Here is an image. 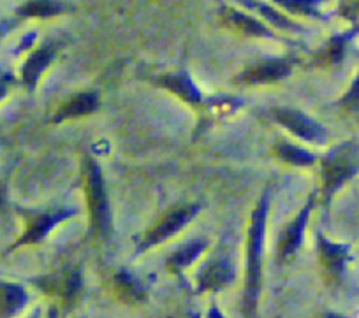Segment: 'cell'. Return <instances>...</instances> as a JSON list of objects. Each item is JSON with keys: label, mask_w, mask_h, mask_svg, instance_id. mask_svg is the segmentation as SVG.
Instances as JSON below:
<instances>
[{"label": "cell", "mask_w": 359, "mask_h": 318, "mask_svg": "<svg viewBox=\"0 0 359 318\" xmlns=\"http://www.w3.org/2000/svg\"><path fill=\"white\" fill-rule=\"evenodd\" d=\"M319 318H345L341 317V314H337V313H331V311H327V313H323Z\"/></svg>", "instance_id": "obj_31"}, {"label": "cell", "mask_w": 359, "mask_h": 318, "mask_svg": "<svg viewBox=\"0 0 359 318\" xmlns=\"http://www.w3.org/2000/svg\"><path fill=\"white\" fill-rule=\"evenodd\" d=\"M206 318H227V317L215 306V304H212V306L208 307V311H206Z\"/></svg>", "instance_id": "obj_27"}, {"label": "cell", "mask_w": 359, "mask_h": 318, "mask_svg": "<svg viewBox=\"0 0 359 318\" xmlns=\"http://www.w3.org/2000/svg\"><path fill=\"white\" fill-rule=\"evenodd\" d=\"M29 318H41V311H39V310H36V311H34L32 314H30Z\"/></svg>", "instance_id": "obj_33"}, {"label": "cell", "mask_w": 359, "mask_h": 318, "mask_svg": "<svg viewBox=\"0 0 359 318\" xmlns=\"http://www.w3.org/2000/svg\"><path fill=\"white\" fill-rule=\"evenodd\" d=\"M208 248V241L206 240H192L176 248L169 258L165 261V268L172 272V275H182L185 269L191 268L199 257L206 251Z\"/></svg>", "instance_id": "obj_19"}, {"label": "cell", "mask_w": 359, "mask_h": 318, "mask_svg": "<svg viewBox=\"0 0 359 318\" xmlns=\"http://www.w3.org/2000/svg\"><path fill=\"white\" fill-rule=\"evenodd\" d=\"M37 286L48 296H55L60 300V307L69 313L78 306L83 293V275L79 268H69L64 272L46 275L34 279Z\"/></svg>", "instance_id": "obj_6"}, {"label": "cell", "mask_w": 359, "mask_h": 318, "mask_svg": "<svg viewBox=\"0 0 359 318\" xmlns=\"http://www.w3.org/2000/svg\"><path fill=\"white\" fill-rule=\"evenodd\" d=\"M351 250V244L337 243L324 234H317V255H319V264L323 269V278L327 285H340L345 268L352 261Z\"/></svg>", "instance_id": "obj_9"}, {"label": "cell", "mask_w": 359, "mask_h": 318, "mask_svg": "<svg viewBox=\"0 0 359 318\" xmlns=\"http://www.w3.org/2000/svg\"><path fill=\"white\" fill-rule=\"evenodd\" d=\"M316 204H317V192H313L310 193L306 202L303 204L298 216H296V219L285 227L284 233L280 234V240H278V250H277V257L280 262H287L289 258L294 257L296 251L302 248L303 236H305L306 226H309L310 215H312Z\"/></svg>", "instance_id": "obj_10"}, {"label": "cell", "mask_w": 359, "mask_h": 318, "mask_svg": "<svg viewBox=\"0 0 359 318\" xmlns=\"http://www.w3.org/2000/svg\"><path fill=\"white\" fill-rule=\"evenodd\" d=\"M46 318H60V310H58V306H50Z\"/></svg>", "instance_id": "obj_28"}, {"label": "cell", "mask_w": 359, "mask_h": 318, "mask_svg": "<svg viewBox=\"0 0 359 318\" xmlns=\"http://www.w3.org/2000/svg\"><path fill=\"white\" fill-rule=\"evenodd\" d=\"M201 211V204H185V206H178L175 209L168 211L154 227L147 230L143 234L140 241H137L136 251L137 254H143V251L150 250V248L158 247L161 243L168 241L169 237H172L175 234H178L180 230L184 229L191 220H194L198 216V213Z\"/></svg>", "instance_id": "obj_5"}, {"label": "cell", "mask_w": 359, "mask_h": 318, "mask_svg": "<svg viewBox=\"0 0 359 318\" xmlns=\"http://www.w3.org/2000/svg\"><path fill=\"white\" fill-rule=\"evenodd\" d=\"M320 160V200L330 207L333 197L359 174V144L355 141L338 143Z\"/></svg>", "instance_id": "obj_2"}, {"label": "cell", "mask_w": 359, "mask_h": 318, "mask_svg": "<svg viewBox=\"0 0 359 318\" xmlns=\"http://www.w3.org/2000/svg\"><path fill=\"white\" fill-rule=\"evenodd\" d=\"M236 279V269L233 261L224 251H217L203 264L196 275V292L217 293L229 289Z\"/></svg>", "instance_id": "obj_7"}, {"label": "cell", "mask_w": 359, "mask_h": 318, "mask_svg": "<svg viewBox=\"0 0 359 318\" xmlns=\"http://www.w3.org/2000/svg\"><path fill=\"white\" fill-rule=\"evenodd\" d=\"M269 199H271V188L268 186L262 192L259 202L255 204L250 215V223H248L243 299H241L243 318H257V306L262 283V247H264L266 237Z\"/></svg>", "instance_id": "obj_1"}, {"label": "cell", "mask_w": 359, "mask_h": 318, "mask_svg": "<svg viewBox=\"0 0 359 318\" xmlns=\"http://www.w3.org/2000/svg\"><path fill=\"white\" fill-rule=\"evenodd\" d=\"M79 318H83V317H79Z\"/></svg>", "instance_id": "obj_34"}, {"label": "cell", "mask_w": 359, "mask_h": 318, "mask_svg": "<svg viewBox=\"0 0 359 318\" xmlns=\"http://www.w3.org/2000/svg\"><path fill=\"white\" fill-rule=\"evenodd\" d=\"M278 8L287 11L289 15L303 16V18H313V20H326L327 16L320 11L324 2L327 0H271Z\"/></svg>", "instance_id": "obj_23"}, {"label": "cell", "mask_w": 359, "mask_h": 318, "mask_svg": "<svg viewBox=\"0 0 359 318\" xmlns=\"http://www.w3.org/2000/svg\"><path fill=\"white\" fill-rule=\"evenodd\" d=\"M269 118L305 143H326L330 137L326 127L299 109L273 108L269 111Z\"/></svg>", "instance_id": "obj_8"}, {"label": "cell", "mask_w": 359, "mask_h": 318, "mask_svg": "<svg viewBox=\"0 0 359 318\" xmlns=\"http://www.w3.org/2000/svg\"><path fill=\"white\" fill-rule=\"evenodd\" d=\"M155 85L161 88L168 90L172 95L178 97L180 100H184L191 108H201L205 104V97H203L201 90L194 83L187 71L178 72H168V74H158L154 78Z\"/></svg>", "instance_id": "obj_13"}, {"label": "cell", "mask_w": 359, "mask_h": 318, "mask_svg": "<svg viewBox=\"0 0 359 318\" xmlns=\"http://www.w3.org/2000/svg\"><path fill=\"white\" fill-rule=\"evenodd\" d=\"M8 29H9V23L2 22V20H0V36H4V34L8 32Z\"/></svg>", "instance_id": "obj_30"}, {"label": "cell", "mask_w": 359, "mask_h": 318, "mask_svg": "<svg viewBox=\"0 0 359 318\" xmlns=\"http://www.w3.org/2000/svg\"><path fill=\"white\" fill-rule=\"evenodd\" d=\"M219 16L224 27L240 34V36L257 37V39H280V37H277V34L271 32L262 22L252 18L250 15L238 11V9L229 8V6H222Z\"/></svg>", "instance_id": "obj_14"}, {"label": "cell", "mask_w": 359, "mask_h": 318, "mask_svg": "<svg viewBox=\"0 0 359 318\" xmlns=\"http://www.w3.org/2000/svg\"><path fill=\"white\" fill-rule=\"evenodd\" d=\"M13 83H15V78H13L9 72L0 71V100L8 95V92H9V88H11Z\"/></svg>", "instance_id": "obj_26"}, {"label": "cell", "mask_w": 359, "mask_h": 318, "mask_svg": "<svg viewBox=\"0 0 359 318\" xmlns=\"http://www.w3.org/2000/svg\"><path fill=\"white\" fill-rule=\"evenodd\" d=\"M6 209V197H4V190L0 186V211Z\"/></svg>", "instance_id": "obj_29"}, {"label": "cell", "mask_w": 359, "mask_h": 318, "mask_svg": "<svg viewBox=\"0 0 359 318\" xmlns=\"http://www.w3.org/2000/svg\"><path fill=\"white\" fill-rule=\"evenodd\" d=\"M338 15L351 22L352 25H359V0H340Z\"/></svg>", "instance_id": "obj_25"}, {"label": "cell", "mask_w": 359, "mask_h": 318, "mask_svg": "<svg viewBox=\"0 0 359 318\" xmlns=\"http://www.w3.org/2000/svg\"><path fill=\"white\" fill-rule=\"evenodd\" d=\"M294 58L280 57V58H266L250 65L240 74V81L245 85H271L287 78L292 72Z\"/></svg>", "instance_id": "obj_11"}, {"label": "cell", "mask_w": 359, "mask_h": 318, "mask_svg": "<svg viewBox=\"0 0 359 318\" xmlns=\"http://www.w3.org/2000/svg\"><path fill=\"white\" fill-rule=\"evenodd\" d=\"M275 153H277V157L282 162H285L289 165H294V167H312L313 164L319 162V157L313 151L305 150L302 146H296V144L289 143L285 139H278L275 143Z\"/></svg>", "instance_id": "obj_21"}, {"label": "cell", "mask_w": 359, "mask_h": 318, "mask_svg": "<svg viewBox=\"0 0 359 318\" xmlns=\"http://www.w3.org/2000/svg\"><path fill=\"white\" fill-rule=\"evenodd\" d=\"M62 43L58 41H46V43L41 44L37 50H34L29 55L25 62L22 65V83L29 92H34L37 86V83L41 81L44 72L48 71L53 60L57 58L58 51H60Z\"/></svg>", "instance_id": "obj_12"}, {"label": "cell", "mask_w": 359, "mask_h": 318, "mask_svg": "<svg viewBox=\"0 0 359 318\" xmlns=\"http://www.w3.org/2000/svg\"><path fill=\"white\" fill-rule=\"evenodd\" d=\"M99 108V95L94 92H83L76 93L74 97H71L69 100H65L62 104L58 111L55 113L53 122H67V120H78L83 116H88Z\"/></svg>", "instance_id": "obj_16"}, {"label": "cell", "mask_w": 359, "mask_h": 318, "mask_svg": "<svg viewBox=\"0 0 359 318\" xmlns=\"http://www.w3.org/2000/svg\"><path fill=\"white\" fill-rule=\"evenodd\" d=\"M113 292H115L116 299L120 303L129 304V306H137V304H143L147 300L144 285L140 282V278H136L127 269H120L118 272H115V276H113Z\"/></svg>", "instance_id": "obj_17"}, {"label": "cell", "mask_w": 359, "mask_h": 318, "mask_svg": "<svg viewBox=\"0 0 359 318\" xmlns=\"http://www.w3.org/2000/svg\"><path fill=\"white\" fill-rule=\"evenodd\" d=\"M78 213L76 207H55V209L46 211H25L23 219H25V230L22 236L16 240V243L9 248V251L18 250L22 247H32L39 244L41 241L46 240L48 234L65 220L72 219Z\"/></svg>", "instance_id": "obj_4"}, {"label": "cell", "mask_w": 359, "mask_h": 318, "mask_svg": "<svg viewBox=\"0 0 359 318\" xmlns=\"http://www.w3.org/2000/svg\"><path fill=\"white\" fill-rule=\"evenodd\" d=\"M240 2L245 6V8L252 9V11H255L257 15H261L262 18L269 23V25H273L275 29L282 30V32H292V34L306 32V30L303 29L299 23L292 22L291 18H287L285 15H282L278 9L271 8V6L266 4V2H259V0H240Z\"/></svg>", "instance_id": "obj_20"}, {"label": "cell", "mask_w": 359, "mask_h": 318, "mask_svg": "<svg viewBox=\"0 0 359 318\" xmlns=\"http://www.w3.org/2000/svg\"><path fill=\"white\" fill-rule=\"evenodd\" d=\"M338 109L344 113L345 116H351V118H359V71L355 74V78L352 79L351 86H348L347 92L338 99L337 102Z\"/></svg>", "instance_id": "obj_24"}, {"label": "cell", "mask_w": 359, "mask_h": 318, "mask_svg": "<svg viewBox=\"0 0 359 318\" xmlns=\"http://www.w3.org/2000/svg\"><path fill=\"white\" fill-rule=\"evenodd\" d=\"M29 304V292L23 285L0 278V318H16Z\"/></svg>", "instance_id": "obj_18"}, {"label": "cell", "mask_w": 359, "mask_h": 318, "mask_svg": "<svg viewBox=\"0 0 359 318\" xmlns=\"http://www.w3.org/2000/svg\"><path fill=\"white\" fill-rule=\"evenodd\" d=\"M67 13V6L60 0H27L16 9L18 18H53Z\"/></svg>", "instance_id": "obj_22"}, {"label": "cell", "mask_w": 359, "mask_h": 318, "mask_svg": "<svg viewBox=\"0 0 359 318\" xmlns=\"http://www.w3.org/2000/svg\"><path fill=\"white\" fill-rule=\"evenodd\" d=\"M358 34H359V25H352V29L331 36L330 39L324 43V46L313 55L312 65H316V67H320V69L338 67V65L345 60L348 44L352 43V39H354Z\"/></svg>", "instance_id": "obj_15"}, {"label": "cell", "mask_w": 359, "mask_h": 318, "mask_svg": "<svg viewBox=\"0 0 359 318\" xmlns=\"http://www.w3.org/2000/svg\"><path fill=\"white\" fill-rule=\"evenodd\" d=\"M83 172H85V193L86 204H88L90 233L95 237H108L109 233H111V209H109L102 171L94 158L85 157Z\"/></svg>", "instance_id": "obj_3"}, {"label": "cell", "mask_w": 359, "mask_h": 318, "mask_svg": "<svg viewBox=\"0 0 359 318\" xmlns=\"http://www.w3.org/2000/svg\"><path fill=\"white\" fill-rule=\"evenodd\" d=\"M172 318H199V314H194L191 313V311H187V313H182L178 314V317H172Z\"/></svg>", "instance_id": "obj_32"}]
</instances>
